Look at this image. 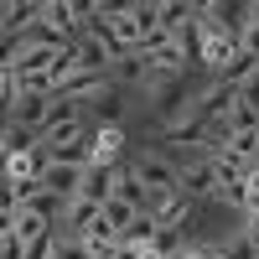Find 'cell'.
Returning <instances> with one entry per match:
<instances>
[{
	"instance_id": "cell-1",
	"label": "cell",
	"mask_w": 259,
	"mask_h": 259,
	"mask_svg": "<svg viewBox=\"0 0 259 259\" xmlns=\"http://www.w3.org/2000/svg\"><path fill=\"white\" fill-rule=\"evenodd\" d=\"M218 161L212 156H187L177 161V187L187 192V197H218Z\"/></svg>"
},
{
	"instance_id": "cell-2",
	"label": "cell",
	"mask_w": 259,
	"mask_h": 259,
	"mask_svg": "<svg viewBox=\"0 0 259 259\" xmlns=\"http://www.w3.org/2000/svg\"><path fill=\"white\" fill-rule=\"evenodd\" d=\"M150 218H156V228L161 233H177L187 218H192V197H187V192L177 187V192H150Z\"/></svg>"
},
{
	"instance_id": "cell-3",
	"label": "cell",
	"mask_w": 259,
	"mask_h": 259,
	"mask_svg": "<svg viewBox=\"0 0 259 259\" xmlns=\"http://www.w3.org/2000/svg\"><path fill=\"white\" fill-rule=\"evenodd\" d=\"M135 177L150 192H177V161L156 156V150H140V156H135Z\"/></svg>"
},
{
	"instance_id": "cell-4",
	"label": "cell",
	"mask_w": 259,
	"mask_h": 259,
	"mask_svg": "<svg viewBox=\"0 0 259 259\" xmlns=\"http://www.w3.org/2000/svg\"><path fill=\"white\" fill-rule=\"evenodd\" d=\"M119 177H124L119 161H114V166H89V171H83V192H78V197L109 202V197H119Z\"/></svg>"
},
{
	"instance_id": "cell-5",
	"label": "cell",
	"mask_w": 259,
	"mask_h": 259,
	"mask_svg": "<svg viewBox=\"0 0 259 259\" xmlns=\"http://www.w3.org/2000/svg\"><path fill=\"white\" fill-rule=\"evenodd\" d=\"M83 171L89 166H68V161H41V182H47V192H57V197H78L83 192Z\"/></svg>"
},
{
	"instance_id": "cell-6",
	"label": "cell",
	"mask_w": 259,
	"mask_h": 259,
	"mask_svg": "<svg viewBox=\"0 0 259 259\" xmlns=\"http://www.w3.org/2000/svg\"><path fill=\"white\" fill-rule=\"evenodd\" d=\"M119 150H124V130L119 124H94V135H89V166H114Z\"/></svg>"
},
{
	"instance_id": "cell-7",
	"label": "cell",
	"mask_w": 259,
	"mask_h": 259,
	"mask_svg": "<svg viewBox=\"0 0 259 259\" xmlns=\"http://www.w3.org/2000/svg\"><path fill=\"white\" fill-rule=\"evenodd\" d=\"M36 6H41V0H6V6H0V11H6V16H0V31H6V47H11V41H16L21 31H26L31 21H36Z\"/></svg>"
},
{
	"instance_id": "cell-8",
	"label": "cell",
	"mask_w": 259,
	"mask_h": 259,
	"mask_svg": "<svg viewBox=\"0 0 259 259\" xmlns=\"http://www.w3.org/2000/svg\"><path fill=\"white\" fill-rule=\"evenodd\" d=\"M36 145H41V135L16 130V124H6V135H0V150H6V156H21V150H36Z\"/></svg>"
},
{
	"instance_id": "cell-9",
	"label": "cell",
	"mask_w": 259,
	"mask_h": 259,
	"mask_svg": "<svg viewBox=\"0 0 259 259\" xmlns=\"http://www.w3.org/2000/svg\"><path fill=\"white\" fill-rule=\"evenodd\" d=\"M218 249H223V259H259V249H254V244L244 239V228H239V233H233V239H228V244H218Z\"/></svg>"
},
{
	"instance_id": "cell-10",
	"label": "cell",
	"mask_w": 259,
	"mask_h": 259,
	"mask_svg": "<svg viewBox=\"0 0 259 259\" xmlns=\"http://www.w3.org/2000/svg\"><path fill=\"white\" fill-rule=\"evenodd\" d=\"M244 239H249V244H254V249H259V212H254V218H249V223H244Z\"/></svg>"
}]
</instances>
